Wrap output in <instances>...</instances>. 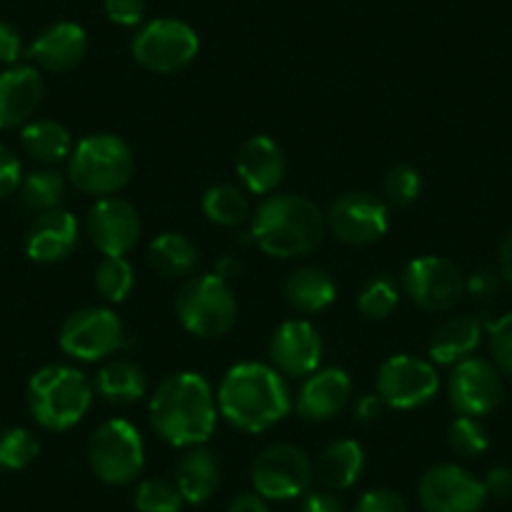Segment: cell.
Returning <instances> with one entry per match:
<instances>
[{"label":"cell","mask_w":512,"mask_h":512,"mask_svg":"<svg viewBox=\"0 0 512 512\" xmlns=\"http://www.w3.org/2000/svg\"><path fill=\"white\" fill-rule=\"evenodd\" d=\"M216 407L234 430L246 435L272 430L292 410L287 377L272 364L239 362L226 369L216 390Z\"/></svg>","instance_id":"1"},{"label":"cell","mask_w":512,"mask_h":512,"mask_svg":"<svg viewBox=\"0 0 512 512\" xmlns=\"http://www.w3.org/2000/svg\"><path fill=\"white\" fill-rule=\"evenodd\" d=\"M151 427L171 447L206 445L216 430L219 407L211 384L199 372H174L159 382L149 400Z\"/></svg>","instance_id":"2"},{"label":"cell","mask_w":512,"mask_h":512,"mask_svg":"<svg viewBox=\"0 0 512 512\" xmlns=\"http://www.w3.org/2000/svg\"><path fill=\"white\" fill-rule=\"evenodd\" d=\"M251 239L267 256H307L327 236V216L307 196L269 194L251 214Z\"/></svg>","instance_id":"3"},{"label":"cell","mask_w":512,"mask_h":512,"mask_svg":"<svg viewBox=\"0 0 512 512\" xmlns=\"http://www.w3.org/2000/svg\"><path fill=\"white\" fill-rule=\"evenodd\" d=\"M28 410L48 432H66L86 417L93 402V384L68 364H48L28 379Z\"/></svg>","instance_id":"4"},{"label":"cell","mask_w":512,"mask_h":512,"mask_svg":"<svg viewBox=\"0 0 512 512\" xmlns=\"http://www.w3.org/2000/svg\"><path fill=\"white\" fill-rule=\"evenodd\" d=\"M136 171L134 151L116 134L83 136L68 156V181L81 194L116 196Z\"/></svg>","instance_id":"5"},{"label":"cell","mask_w":512,"mask_h":512,"mask_svg":"<svg viewBox=\"0 0 512 512\" xmlns=\"http://www.w3.org/2000/svg\"><path fill=\"white\" fill-rule=\"evenodd\" d=\"M174 309L181 327L199 339L226 337L239 319L234 289L219 274L186 279L176 294Z\"/></svg>","instance_id":"6"},{"label":"cell","mask_w":512,"mask_h":512,"mask_svg":"<svg viewBox=\"0 0 512 512\" xmlns=\"http://www.w3.org/2000/svg\"><path fill=\"white\" fill-rule=\"evenodd\" d=\"M88 465L106 485H131L146 465L144 437L126 420L101 422L88 440Z\"/></svg>","instance_id":"7"},{"label":"cell","mask_w":512,"mask_h":512,"mask_svg":"<svg viewBox=\"0 0 512 512\" xmlns=\"http://www.w3.org/2000/svg\"><path fill=\"white\" fill-rule=\"evenodd\" d=\"M314 482V462L302 447L279 442L256 455L251 465V485L264 500H297Z\"/></svg>","instance_id":"8"},{"label":"cell","mask_w":512,"mask_h":512,"mask_svg":"<svg viewBox=\"0 0 512 512\" xmlns=\"http://www.w3.org/2000/svg\"><path fill=\"white\" fill-rule=\"evenodd\" d=\"M201 41L194 28L176 18H156L141 26L131 41V56L154 73L184 71L199 56Z\"/></svg>","instance_id":"9"},{"label":"cell","mask_w":512,"mask_h":512,"mask_svg":"<svg viewBox=\"0 0 512 512\" xmlns=\"http://www.w3.org/2000/svg\"><path fill=\"white\" fill-rule=\"evenodd\" d=\"M440 374L415 354H392L377 369V397L390 410H417L435 400Z\"/></svg>","instance_id":"10"},{"label":"cell","mask_w":512,"mask_h":512,"mask_svg":"<svg viewBox=\"0 0 512 512\" xmlns=\"http://www.w3.org/2000/svg\"><path fill=\"white\" fill-rule=\"evenodd\" d=\"M58 344L78 362H101L126 344V332L113 309L83 307L63 322Z\"/></svg>","instance_id":"11"},{"label":"cell","mask_w":512,"mask_h":512,"mask_svg":"<svg viewBox=\"0 0 512 512\" xmlns=\"http://www.w3.org/2000/svg\"><path fill=\"white\" fill-rule=\"evenodd\" d=\"M402 292L425 312H450L465 294V277L445 256H417L402 272Z\"/></svg>","instance_id":"12"},{"label":"cell","mask_w":512,"mask_h":512,"mask_svg":"<svg viewBox=\"0 0 512 512\" xmlns=\"http://www.w3.org/2000/svg\"><path fill=\"white\" fill-rule=\"evenodd\" d=\"M324 216H327V231H332L347 246L377 244L390 229V206L369 191L342 194L332 201Z\"/></svg>","instance_id":"13"},{"label":"cell","mask_w":512,"mask_h":512,"mask_svg":"<svg viewBox=\"0 0 512 512\" xmlns=\"http://www.w3.org/2000/svg\"><path fill=\"white\" fill-rule=\"evenodd\" d=\"M447 397L457 415L477 420L492 415L505 397L500 369L480 357L462 359L447 379Z\"/></svg>","instance_id":"14"},{"label":"cell","mask_w":512,"mask_h":512,"mask_svg":"<svg viewBox=\"0 0 512 512\" xmlns=\"http://www.w3.org/2000/svg\"><path fill=\"white\" fill-rule=\"evenodd\" d=\"M417 497L425 512H480L487 502L485 482L460 465H435L422 475Z\"/></svg>","instance_id":"15"},{"label":"cell","mask_w":512,"mask_h":512,"mask_svg":"<svg viewBox=\"0 0 512 512\" xmlns=\"http://www.w3.org/2000/svg\"><path fill=\"white\" fill-rule=\"evenodd\" d=\"M86 231L103 256H126L141 239V216L121 196H103L88 209Z\"/></svg>","instance_id":"16"},{"label":"cell","mask_w":512,"mask_h":512,"mask_svg":"<svg viewBox=\"0 0 512 512\" xmlns=\"http://www.w3.org/2000/svg\"><path fill=\"white\" fill-rule=\"evenodd\" d=\"M324 344L317 327L307 319H287L269 339L272 367L284 377H309L322 364Z\"/></svg>","instance_id":"17"},{"label":"cell","mask_w":512,"mask_h":512,"mask_svg":"<svg viewBox=\"0 0 512 512\" xmlns=\"http://www.w3.org/2000/svg\"><path fill=\"white\" fill-rule=\"evenodd\" d=\"M236 176L241 181V189L251 196H269L277 191V186L287 174V156L282 146L269 136L259 134L246 139L239 146L234 159Z\"/></svg>","instance_id":"18"},{"label":"cell","mask_w":512,"mask_h":512,"mask_svg":"<svg viewBox=\"0 0 512 512\" xmlns=\"http://www.w3.org/2000/svg\"><path fill=\"white\" fill-rule=\"evenodd\" d=\"M43 76L33 66H8L0 73V131L23 128L41 108Z\"/></svg>","instance_id":"19"},{"label":"cell","mask_w":512,"mask_h":512,"mask_svg":"<svg viewBox=\"0 0 512 512\" xmlns=\"http://www.w3.org/2000/svg\"><path fill=\"white\" fill-rule=\"evenodd\" d=\"M352 400V377L342 367L317 369L304 377L297 395V412L307 422H327Z\"/></svg>","instance_id":"20"},{"label":"cell","mask_w":512,"mask_h":512,"mask_svg":"<svg viewBox=\"0 0 512 512\" xmlns=\"http://www.w3.org/2000/svg\"><path fill=\"white\" fill-rule=\"evenodd\" d=\"M78 244V219L66 209L36 214L26 234V254L36 264H58Z\"/></svg>","instance_id":"21"},{"label":"cell","mask_w":512,"mask_h":512,"mask_svg":"<svg viewBox=\"0 0 512 512\" xmlns=\"http://www.w3.org/2000/svg\"><path fill=\"white\" fill-rule=\"evenodd\" d=\"M88 53V33L73 21H58L48 26L28 48V56L38 68L51 73H66L76 68Z\"/></svg>","instance_id":"22"},{"label":"cell","mask_w":512,"mask_h":512,"mask_svg":"<svg viewBox=\"0 0 512 512\" xmlns=\"http://www.w3.org/2000/svg\"><path fill=\"white\" fill-rule=\"evenodd\" d=\"M221 480V465L214 450L199 445L184 452L176 465V487L189 505H204L211 500Z\"/></svg>","instance_id":"23"},{"label":"cell","mask_w":512,"mask_h":512,"mask_svg":"<svg viewBox=\"0 0 512 512\" xmlns=\"http://www.w3.org/2000/svg\"><path fill=\"white\" fill-rule=\"evenodd\" d=\"M482 342V322L475 317H452L442 322L430 337L432 364L455 367L462 359H470Z\"/></svg>","instance_id":"24"},{"label":"cell","mask_w":512,"mask_h":512,"mask_svg":"<svg viewBox=\"0 0 512 512\" xmlns=\"http://www.w3.org/2000/svg\"><path fill=\"white\" fill-rule=\"evenodd\" d=\"M364 462L367 457H364L362 445L344 437V440L329 442L319 452L317 462H314V475L327 490H349L362 477Z\"/></svg>","instance_id":"25"},{"label":"cell","mask_w":512,"mask_h":512,"mask_svg":"<svg viewBox=\"0 0 512 512\" xmlns=\"http://www.w3.org/2000/svg\"><path fill=\"white\" fill-rule=\"evenodd\" d=\"M93 392L108 405H134L149 392V377L131 359H111L98 369Z\"/></svg>","instance_id":"26"},{"label":"cell","mask_w":512,"mask_h":512,"mask_svg":"<svg viewBox=\"0 0 512 512\" xmlns=\"http://www.w3.org/2000/svg\"><path fill=\"white\" fill-rule=\"evenodd\" d=\"M284 299L299 314H319L337 299V282L319 267H299L284 282Z\"/></svg>","instance_id":"27"},{"label":"cell","mask_w":512,"mask_h":512,"mask_svg":"<svg viewBox=\"0 0 512 512\" xmlns=\"http://www.w3.org/2000/svg\"><path fill=\"white\" fill-rule=\"evenodd\" d=\"M201 262V254L189 236L164 231L149 244V264L164 279H189Z\"/></svg>","instance_id":"28"},{"label":"cell","mask_w":512,"mask_h":512,"mask_svg":"<svg viewBox=\"0 0 512 512\" xmlns=\"http://www.w3.org/2000/svg\"><path fill=\"white\" fill-rule=\"evenodd\" d=\"M21 144L31 159L51 166L71 156L73 136L63 123L53 118H33L21 128Z\"/></svg>","instance_id":"29"},{"label":"cell","mask_w":512,"mask_h":512,"mask_svg":"<svg viewBox=\"0 0 512 512\" xmlns=\"http://www.w3.org/2000/svg\"><path fill=\"white\" fill-rule=\"evenodd\" d=\"M201 211L211 224L226 226V229H234L251 219L249 196L234 184H216L206 189L204 199H201Z\"/></svg>","instance_id":"30"},{"label":"cell","mask_w":512,"mask_h":512,"mask_svg":"<svg viewBox=\"0 0 512 512\" xmlns=\"http://www.w3.org/2000/svg\"><path fill=\"white\" fill-rule=\"evenodd\" d=\"M18 199L33 214L61 209L66 201V179L53 169H38L23 176L18 186Z\"/></svg>","instance_id":"31"},{"label":"cell","mask_w":512,"mask_h":512,"mask_svg":"<svg viewBox=\"0 0 512 512\" xmlns=\"http://www.w3.org/2000/svg\"><path fill=\"white\" fill-rule=\"evenodd\" d=\"M93 284L106 302H126L136 287L134 267L126 256H103L101 264L96 267V274H93Z\"/></svg>","instance_id":"32"},{"label":"cell","mask_w":512,"mask_h":512,"mask_svg":"<svg viewBox=\"0 0 512 512\" xmlns=\"http://www.w3.org/2000/svg\"><path fill=\"white\" fill-rule=\"evenodd\" d=\"M397 304H400V289L390 277L369 279L357 294L359 314L364 319H372V322H382V319L392 317Z\"/></svg>","instance_id":"33"},{"label":"cell","mask_w":512,"mask_h":512,"mask_svg":"<svg viewBox=\"0 0 512 512\" xmlns=\"http://www.w3.org/2000/svg\"><path fill=\"white\" fill-rule=\"evenodd\" d=\"M41 452V442L26 427H8L0 430V470H26Z\"/></svg>","instance_id":"34"},{"label":"cell","mask_w":512,"mask_h":512,"mask_svg":"<svg viewBox=\"0 0 512 512\" xmlns=\"http://www.w3.org/2000/svg\"><path fill=\"white\" fill-rule=\"evenodd\" d=\"M134 507L139 512H181L184 497L174 480L166 477H149L136 485Z\"/></svg>","instance_id":"35"},{"label":"cell","mask_w":512,"mask_h":512,"mask_svg":"<svg viewBox=\"0 0 512 512\" xmlns=\"http://www.w3.org/2000/svg\"><path fill=\"white\" fill-rule=\"evenodd\" d=\"M422 194V174L412 164H395L384 176V201L392 209H407Z\"/></svg>","instance_id":"36"},{"label":"cell","mask_w":512,"mask_h":512,"mask_svg":"<svg viewBox=\"0 0 512 512\" xmlns=\"http://www.w3.org/2000/svg\"><path fill=\"white\" fill-rule=\"evenodd\" d=\"M452 452L462 457H480L490 447V435L477 417H457L447 432Z\"/></svg>","instance_id":"37"},{"label":"cell","mask_w":512,"mask_h":512,"mask_svg":"<svg viewBox=\"0 0 512 512\" xmlns=\"http://www.w3.org/2000/svg\"><path fill=\"white\" fill-rule=\"evenodd\" d=\"M487 332H490L492 364L500 369L502 377L512 379V312H507L497 322L487 324Z\"/></svg>","instance_id":"38"},{"label":"cell","mask_w":512,"mask_h":512,"mask_svg":"<svg viewBox=\"0 0 512 512\" xmlns=\"http://www.w3.org/2000/svg\"><path fill=\"white\" fill-rule=\"evenodd\" d=\"M352 512H410V507L400 492L390 490V487H377V490L364 492Z\"/></svg>","instance_id":"39"},{"label":"cell","mask_w":512,"mask_h":512,"mask_svg":"<svg viewBox=\"0 0 512 512\" xmlns=\"http://www.w3.org/2000/svg\"><path fill=\"white\" fill-rule=\"evenodd\" d=\"M108 21L123 28H134L144 21L146 0H103Z\"/></svg>","instance_id":"40"},{"label":"cell","mask_w":512,"mask_h":512,"mask_svg":"<svg viewBox=\"0 0 512 512\" xmlns=\"http://www.w3.org/2000/svg\"><path fill=\"white\" fill-rule=\"evenodd\" d=\"M21 181H23L21 161L16 159V154H13L11 149H6V146L0 144V199L16 194Z\"/></svg>","instance_id":"41"},{"label":"cell","mask_w":512,"mask_h":512,"mask_svg":"<svg viewBox=\"0 0 512 512\" xmlns=\"http://www.w3.org/2000/svg\"><path fill=\"white\" fill-rule=\"evenodd\" d=\"M500 272H490V269H480V272L470 274L465 279V292L475 299H492L502 287Z\"/></svg>","instance_id":"42"},{"label":"cell","mask_w":512,"mask_h":512,"mask_svg":"<svg viewBox=\"0 0 512 512\" xmlns=\"http://www.w3.org/2000/svg\"><path fill=\"white\" fill-rule=\"evenodd\" d=\"M482 482H485L487 497H492V500H510L512 497V470L510 467H505V465L492 467Z\"/></svg>","instance_id":"43"},{"label":"cell","mask_w":512,"mask_h":512,"mask_svg":"<svg viewBox=\"0 0 512 512\" xmlns=\"http://www.w3.org/2000/svg\"><path fill=\"white\" fill-rule=\"evenodd\" d=\"M21 51V33H18L11 23L0 21V63H3V66H16L18 58H21Z\"/></svg>","instance_id":"44"},{"label":"cell","mask_w":512,"mask_h":512,"mask_svg":"<svg viewBox=\"0 0 512 512\" xmlns=\"http://www.w3.org/2000/svg\"><path fill=\"white\" fill-rule=\"evenodd\" d=\"M387 410L384 402L379 400L377 392L374 395H362L357 402H354V420L362 422V425H372L382 417V412Z\"/></svg>","instance_id":"45"},{"label":"cell","mask_w":512,"mask_h":512,"mask_svg":"<svg viewBox=\"0 0 512 512\" xmlns=\"http://www.w3.org/2000/svg\"><path fill=\"white\" fill-rule=\"evenodd\" d=\"M299 512H344L342 502L337 500V495L327 490L319 492H307L302 502V510Z\"/></svg>","instance_id":"46"},{"label":"cell","mask_w":512,"mask_h":512,"mask_svg":"<svg viewBox=\"0 0 512 512\" xmlns=\"http://www.w3.org/2000/svg\"><path fill=\"white\" fill-rule=\"evenodd\" d=\"M226 512H272V510H269L264 497H259L256 492H244V495L234 497V500L229 502Z\"/></svg>","instance_id":"47"},{"label":"cell","mask_w":512,"mask_h":512,"mask_svg":"<svg viewBox=\"0 0 512 512\" xmlns=\"http://www.w3.org/2000/svg\"><path fill=\"white\" fill-rule=\"evenodd\" d=\"M497 264H500V277L512 289V229L502 236L500 249H497Z\"/></svg>","instance_id":"48"},{"label":"cell","mask_w":512,"mask_h":512,"mask_svg":"<svg viewBox=\"0 0 512 512\" xmlns=\"http://www.w3.org/2000/svg\"><path fill=\"white\" fill-rule=\"evenodd\" d=\"M236 272H239V264L231 262L229 256H224L219 264H216V274H219L221 279H229V277H236Z\"/></svg>","instance_id":"49"}]
</instances>
